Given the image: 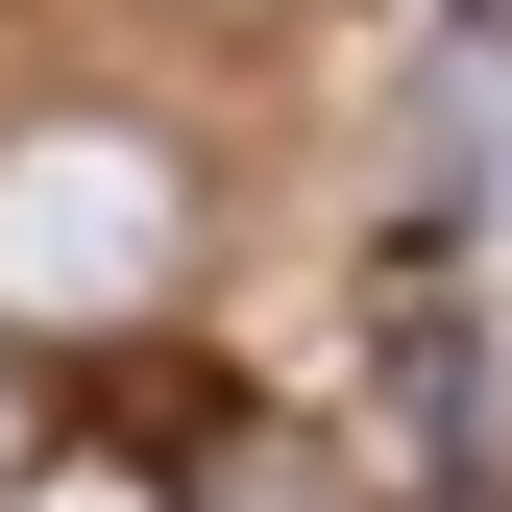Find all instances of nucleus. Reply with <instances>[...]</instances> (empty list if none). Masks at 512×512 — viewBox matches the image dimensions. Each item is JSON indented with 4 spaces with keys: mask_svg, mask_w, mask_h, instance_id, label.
I'll return each instance as SVG.
<instances>
[{
    "mask_svg": "<svg viewBox=\"0 0 512 512\" xmlns=\"http://www.w3.org/2000/svg\"><path fill=\"white\" fill-rule=\"evenodd\" d=\"M196 269V147L122 98H25L0 122V342H122Z\"/></svg>",
    "mask_w": 512,
    "mask_h": 512,
    "instance_id": "obj_1",
    "label": "nucleus"
},
{
    "mask_svg": "<svg viewBox=\"0 0 512 512\" xmlns=\"http://www.w3.org/2000/svg\"><path fill=\"white\" fill-rule=\"evenodd\" d=\"M391 415L439 439V464H488V439H512V415H488V317H464V269H391Z\"/></svg>",
    "mask_w": 512,
    "mask_h": 512,
    "instance_id": "obj_2",
    "label": "nucleus"
},
{
    "mask_svg": "<svg viewBox=\"0 0 512 512\" xmlns=\"http://www.w3.org/2000/svg\"><path fill=\"white\" fill-rule=\"evenodd\" d=\"M171 512H366V488L317 464L293 415H220V439H196V488H171Z\"/></svg>",
    "mask_w": 512,
    "mask_h": 512,
    "instance_id": "obj_3",
    "label": "nucleus"
},
{
    "mask_svg": "<svg viewBox=\"0 0 512 512\" xmlns=\"http://www.w3.org/2000/svg\"><path fill=\"white\" fill-rule=\"evenodd\" d=\"M439 512H512V488H439Z\"/></svg>",
    "mask_w": 512,
    "mask_h": 512,
    "instance_id": "obj_4",
    "label": "nucleus"
}]
</instances>
